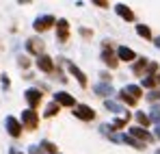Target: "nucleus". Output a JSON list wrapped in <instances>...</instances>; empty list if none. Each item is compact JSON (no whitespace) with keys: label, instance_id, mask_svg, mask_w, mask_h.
<instances>
[{"label":"nucleus","instance_id":"nucleus-30","mask_svg":"<svg viewBox=\"0 0 160 154\" xmlns=\"http://www.w3.org/2000/svg\"><path fill=\"white\" fill-rule=\"evenodd\" d=\"M9 154H22V152H18V150H9Z\"/></svg>","mask_w":160,"mask_h":154},{"label":"nucleus","instance_id":"nucleus-26","mask_svg":"<svg viewBox=\"0 0 160 154\" xmlns=\"http://www.w3.org/2000/svg\"><path fill=\"white\" fill-rule=\"evenodd\" d=\"M136 122H138L141 126H147V124H149V117L143 115V113H136Z\"/></svg>","mask_w":160,"mask_h":154},{"label":"nucleus","instance_id":"nucleus-21","mask_svg":"<svg viewBox=\"0 0 160 154\" xmlns=\"http://www.w3.org/2000/svg\"><path fill=\"white\" fill-rule=\"evenodd\" d=\"M119 100H121V102H126V104H130V106H132V104H136V100H134L132 96H128V93H126L123 89L119 91Z\"/></svg>","mask_w":160,"mask_h":154},{"label":"nucleus","instance_id":"nucleus-22","mask_svg":"<svg viewBox=\"0 0 160 154\" xmlns=\"http://www.w3.org/2000/svg\"><path fill=\"white\" fill-rule=\"evenodd\" d=\"M149 119H152V122H156V124L160 126V106H158V104H154V106H152V117H149Z\"/></svg>","mask_w":160,"mask_h":154},{"label":"nucleus","instance_id":"nucleus-16","mask_svg":"<svg viewBox=\"0 0 160 154\" xmlns=\"http://www.w3.org/2000/svg\"><path fill=\"white\" fill-rule=\"evenodd\" d=\"M115 11H117L123 20H128V22H132V20H134V13L128 9V7H126V4H117V9H115Z\"/></svg>","mask_w":160,"mask_h":154},{"label":"nucleus","instance_id":"nucleus-17","mask_svg":"<svg viewBox=\"0 0 160 154\" xmlns=\"http://www.w3.org/2000/svg\"><path fill=\"white\" fill-rule=\"evenodd\" d=\"M123 91H126L128 96H132L134 100H138V98H141V93H143V89H141L138 85H126V87H123Z\"/></svg>","mask_w":160,"mask_h":154},{"label":"nucleus","instance_id":"nucleus-23","mask_svg":"<svg viewBox=\"0 0 160 154\" xmlns=\"http://www.w3.org/2000/svg\"><path fill=\"white\" fill-rule=\"evenodd\" d=\"M58 113V104L52 102V104H48V109H46V117H54Z\"/></svg>","mask_w":160,"mask_h":154},{"label":"nucleus","instance_id":"nucleus-6","mask_svg":"<svg viewBox=\"0 0 160 154\" xmlns=\"http://www.w3.org/2000/svg\"><path fill=\"white\" fill-rule=\"evenodd\" d=\"M4 126H7V132H9L11 137H20V135H22V124H20L15 117H11V115L4 119Z\"/></svg>","mask_w":160,"mask_h":154},{"label":"nucleus","instance_id":"nucleus-5","mask_svg":"<svg viewBox=\"0 0 160 154\" xmlns=\"http://www.w3.org/2000/svg\"><path fill=\"white\" fill-rule=\"evenodd\" d=\"M24 98H26V102L28 106L35 111L39 104H41V91L39 89H26V93H24Z\"/></svg>","mask_w":160,"mask_h":154},{"label":"nucleus","instance_id":"nucleus-7","mask_svg":"<svg viewBox=\"0 0 160 154\" xmlns=\"http://www.w3.org/2000/svg\"><path fill=\"white\" fill-rule=\"evenodd\" d=\"M102 61L106 63L108 67H117V63H119V59L110 52V46H108V41H104V50H102Z\"/></svg>","mask_w":160,"mask_h":154},{"label":"nucleus","instance_id":"nucleus-10","mask_svg":"<svg viewBox=\"0 0 160 154\" xmlns=\"http://www.w3.org/2000/svg\"><path fill=\"white\" fill-rule=\"evenodd\" d=\"M67 70H69V74L76 78L80 85H82V87H87V76H84V72L80 70L78 65H74V63H67Z\"/></svg>","mask_w":160,"mask_h":154},{"label":"nucleus","instance_id":"nucleus-14","mask_svg":"<svg viewBox=\"0 0 160 154\" xmlns=\"http://www.w3.org/2000/svg\"><path fill=\"white\" fill-rule=\"evenodd\" d=\"M130 137H138V139H143V141H152V135H149L147 130H143L141 126L130 128Z\"/></svg>","mask_w":160,"mask_h":154},{"label":"nucleus","instance_id":"nucleus-12","mask_svg":"<svg viewBox=\"0 0 160 154\" xmlns=\"http://www.w3.org/2000/svg\"><path fill=\"white\" fill-rule=\"evenodd\" d=\"M117 59H119V61L130 63V61H134V59H136V54H134V50L126 48V46H119V48H117Z\"/></svg>","mask_w":160,"mask_h":154},{"label":"nucleus","instance_id":"nucleus-1","mask_svg":"<svg viewBox=\"0 0 160 154\" xmlns=\"http://www.w3.org/2000/svg\"><path fill=\"white\" fill-rule=\"evenodd\" d=\"M56 24V20H54V15H39L35 22H32V28L37 30V33H43V30H48V28H52Z\"/></svg>","mask_w":160,"mask_h":154},{"label":"nucleus","instance_id":"nucleus-3","mask_svg":"<svg viewBox=\"0 0 160 154\" xmlns=\"http://www.w3.org/2000/svg\"><path fill=\"white\" fill-rule=\"evenodd\" d=\"M37 124H39V117H37V113H35L32 109L22 111V126H26L28 130H35Z\"/></svg>","mask_w":160,"mask_h":154},{"label":"nucleus","instance_id":"nucleus-13","mask_svg":"<svg viewBox=\"0 0 160 154\" xmlns=\"http://www.w3.org/2000/svg\"><path fill=\"white\" fill-rule=\"evenodd\" d=\"M93 91H95L98 96L106 98V96H112V85H110V82H100V85L93 87Z\"/></svg>","mask_w":160,"mask_h":154},{"label":"nucleus","instance_id":"nucleus-29","mask_svg":"<svg viewBox=\"0 0 160 154\" xmlns=\"http://www.w3.org/2000/svg\"><path fill=\"white\" fill-rule=\"evenodd\" d=\"M156 139H160V126L156 128Z\"/></svg>","mask_w":160,"mask_h":154},{"label":"nucleus","instance_id":"nucleus-11","mask_svg":"<svg viewBox=\"0 0 160 154\" xmlns=\"http://www.w3.org/2000/svg\"><path fill=\"white\" fill-rule=\"evenodd\" d=\"M56 35H58V41H67V35H69L67 20H56Z\"/></svg>","mask_w":160,"mask_h":154},{"label":"nucleus","instance_id":"nucleus-4","mask_svg":"<svg viewBox=\"0 0 160 154\" xmlns=\"http://www.w3.org/2000/svg\"><path fill=\"white\" fill-rule=\"evenodd\" d=\"M54 102L58 104V106H74V109H76L74 96H69L67 91H56V93H54Z\"/></svg>","mask_w":160,"mask_h":154},{"label":"nucleus","instance_id":"nucleus-25","mask_svg":"<svg viewBox=\"0 0 160 154\" xmlns=\"http://www.w3.org/2000/svg\"><path fill=\"white\" fill-rule=\"evenodd\" d=\"M128 117H130V115H128ZM128 117H119V119H115L110 126H112V128H123V126H126V122H128Z\"/></svg>","mask_w":160,"mask_h":154},{"label":"nucleus","instance_id":"nucleus-24","mask_svg":"<svg viewBox=\"0 0 160 154\" xmlns=\"http://www.w3.org/2000/svg\"><path fill=\"white\" fill-rule=\"evenodd\" d=\"M41 150H43V152H48V154H56V148H54L50 141H43V143H41Z\"/></svg>","mask_w":160,"mask_h":154},{"label":"nucleus","instance_id":"nucleus-31","mask_svg":"<svg viewBox=\"0 0 160 154\" xmlns=\"http://www.w3.org/2000/svg\"><path fill=\"white\" fill-rule=\"evenodd\" d=\"M156 46H158V48H160V37H158V39H156Z\"/></svg>","mask_w":160,"mask_h":154},{"label":"nucleus","instance_id":"nucleus-9","mask_svg":"<svg viewBox=\"0 0 160 154\" xmlns=\"http://www.w3.org/2000/svg\"><path fill=\"white\" fill-rule=\"evenodd\" d=\"M26 50L32 52V54H37V56H41V54H43V41H41L39 37L28 39V41H26Z\"/></svg>","mask_w":160,"mask_h":154},{"label":"nucleus","instance_id":"nucleus-18","mask_svg":"<svg viewBox=\"0 0 160 154\" xmlns=\"http://www.w3.org/2000/svg\"><path fill=\"white\" fill-rule=\"evenodd\" d=\"M104 106H106L108 111H112V113H123V115H128V111H126L123 106H119V104L112 102V100H104Z\"/></svg>","mask_w":160,"mask_h":154},{"label":"nucleus","instance_id":"nucleus-27","mask_svg":"<svg viewBox=\"0 0 160 154\" xmlns=\"http://www.w3.org/2000/svg\"><path fill=\"white\" fill-rule=\"evenodd\" d=\"M30 154H43V150L39 146H30Z\"/></svg>","mask_w":160,"mask_h":154},{"label":"nucleus","instance_id":"nucleus-28","mask_svg":"<svg viewBox=\"0 0 160 154\" xmlns=\"http://www.w3.org/2000/svg\"><path fill=\"white\" fill-rule=\"evenodd\" d=\"M2 87L9 89V76H2Z\"/></svg>","mask_w":160,"mask_h":154},{"label":"nucleus","instance_id":"nucleus-15","mask_svg":"<svg viewBox=\"0 0 160 154\" xmlns=\"http://www.w3.org/2000/svg\"><path fill=\"white\" fill-rule=\"evenodd\" d=\"M145 70H149V59H138V63H134V67H132V72L136 76H141Z\"/></svg>","mask_w":160,"mask_h":154},{"label":"nucleus","instance_id":"nucleus-32","mask_svg":"<svg viewBox=\"0 0 160 154\" xmlns=\"http://www.w3.org/2000/svg\"><path fill=\"white\" fill-rule=\"evenodd\" d=\"M156 154H160V150H158V152H156Z\"/></svg>","mask_w":160,"mask_h":154},{"label":"nucleus","instance_id":"nucleus-19","mask_svg":"<svg viewBox=\"0 0 160 154\" xmlns=\"http://www.w3.org/2000/svg\"><path fill=\"white\" fill-rule=\"evenodd\" d=\"M136 33H138L141 37H145V39H149V37H152V30H149V26H145V24H138V26H136Z\"/></svg>","mask_w":160,"mask_h":154},{"label":"nucleus","instance_id":"nucleus-8","mask_svg":"<svg viewBox=\"0 0 160 154\" xmlns=\"http://www.w3.org/2000/svg\"><path fill=\"white\" fill-rule=\"evenodd\" d=\"M37 67H39L41 72H46V74L54 72V63H52V59H50L48 54H41V56H37Z\"/></svg>","mask_w":160,"mask_h":154},{"label":"nucleus","instance_id":"nucleus-20","mask_svg":"<svg viewBox=\"0 0 160 154\" xmlns=\"http://www.w3.org/2000/svg\"><path fill=\"white\" fill-rule=\"evenodd\" d=\"M156 85H158V80H156V74H154V76L143 78V87H147V89H154Z\"/></svg>","mask_w":160,"mask_h":154},{"label":"nucleus","instance_id":"nucleus-2","mask_svg":"<svg viewBox=\"0 0 160 154\" xmlns=\"http://www.w3.org/2000/svg\"><path fill=\"white\" fill-rule=\"evenodd\" d=\"M74 115H76L78 119H82V122H91V119L95 117V111H93L89 104H76Z\"/></svg>","mask_w":160,"mask_h":154}]
</instances>
